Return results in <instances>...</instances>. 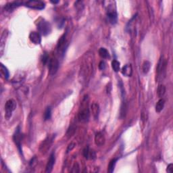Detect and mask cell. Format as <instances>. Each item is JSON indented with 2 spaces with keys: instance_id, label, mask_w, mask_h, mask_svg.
<instances>
[{
  "instance_id": "obj_1",
  "label": "cell",
  "mask_w": 173,
  "mask_h": 173,
  "mask_svg": "<svg viewBox=\"0 0 173 173\" xmlns=\"http://www.w3.org/2000/svg\"><path fill=\"white\" fill-rule=\"evenodd\" d=\"M93 72V59L91 56L87 55V58L84 59L80 70V76L83 82L88 81L89 78Z\"/></svg>"
},
{
  "instance_id": "obj_2",
  "label": "cell",
  "mask_w": 173,
  "mask_h": 173,
  "mask_svg": "<svg viewBox=\"0 0 173 173\" xmlns=\"http://www.w3.org/2000/svg\"><path fill=\"white\" fill-rule=\"evenodd\" d=\"M89 98L88 95H85L82 100L81 104L78 113V118L80 122H86L89 120L90 112L89 108Z\"/></svg>"
},
{
  "instance_id": "obj_3",
  "label": "cell",
  "mask_w": 173,
  "mask_h": 173,
  "mask_svg": "<svg viewBox=\"0 0 173 173\" xmlns=\"http://www.w3.org/2000/svg\"><path fill=\"white\" fill-rule=\"evenodd\" d=\"M166 65H167V61L164 58L163 56H162L159 61L158 64L156 68V73L158 76V80H162L164 79V78L166 76Z\"/></svg>"
},
{
  "instance_id": "obj_4",
  "label": "cell",
  "mask_w": 173,
  "mask_h": 173,
  "mask_svg": "<svg viewBox=\"0 0 173 173\" xmlns=\"http://www.w3.org/2000/svg\"><path fill=\"white\" fill-rule=\"evenodd\" d=\"M37 29L40 34L43 36L49 35L51 31V24L48 21H45L44 19H41L39 21L37 24Z\"/></svg>"
},
{
  "instance_id": "obj_5",
  "label": "cell",
  "mask_w": 173,
  "mask_h": 173,
  "mask_svg": "<svg viewBox=\"0 0 173 173\" xmlns=\"http://www.w3.org/2000/svg\"><path fill=\"white\" fill-rule=\"evenodd\" d=\"M16 102L13 99H10L6 102L5 105V117L6 118L9 119L12 116V112L16 108Z\"/></svg>"
},
{
  "instance_id": "obj_6",
  "label": "cell",
  "mask_w": 173,
  "mask_h": 173,
  "mask_svg": "<svg viewBox=\"0 0 173 173\" xmlns=\"http://www.w3.org/2000/svg\"><path fill=\"white\" fill-rule=\"evenodd\" d=\"M108 3L107 9V18L109 22L112 24H115L118 21V14L116 9H114L113 6H111Z\"/></svg>"
},
{
  "instance_id": "obj_7",
  "label": "cell",
  "mask_w": 173,
  "mask_h": 173,
  "mask_svg": "<svg viewBox=\"0 0 173 173\" xmlns=\"http://www.w3.org/2000/svg\"><path fill=\"white\" fill-rule=\"evenodd\" d=\"M54 137L55 136H53V135L51 136H48V137L43 141L39 147L40 152L43 153V154H46V153L48 151L49 148L51 147V145H52Z\"/></svg>"
},
{
  "instance_id": "obj_8",
  "label": "cell",
  "mask_w": 173,
  "mask_h": 173,
  "mask_svg": "<svg viewBox=\"0 0 173 173\" xmlns=\"http://www.w3.org/2000/svg\"><path fill=\"white\" fill-rule=\"evenodd\" d=\"M59 68V62L56 58H51L48 61L49 74L50 75H54L57 73Z\"/></svg>"
},
{
  "instance_id": "obj_9",
  "label": "cell",
  "mask_w": 173,
  "mask_h": 173,
  "mask_svg": "<svg viewBox=\"0 0 173 173\" xmlns=\"http://www.w3.org/2000/svg\"><path fill=\"white\" fill-rule=\"evenodd\" d=\"M24 6L26 7L34 9V10H41L45 8L46 4L44 2L41 1H35V0H30L24 2Z\"/></svg>"
},
{
  "instance_id": "obj_10",
  "label": "cell",
  "mask_w": 173,
  "mask_h": 173,
  "mask_svg": "<svg viewBox=\"0 0 173 173\" xmlns=\"http://www.w3.org/2000/svg\"><path fill=\"white\" fill-rule=\"evenodd\" d=\"M13 140L15 143L16 145L17 146L18 149H19L20 153L22 154V146H21V140H22V135L21 133V128L20 127H18V128L16 129V131L13 135Z\"/></svg>"
},
{
  "instance_id": "obj_11",
  "label": "cell",
  "mask_w": 173,
  "mask_h": 173,
  "mask_svg": "<svg viewBox=\"0 0 173 173\" xmlns=\"http://www.w3.org/2000/svg\"><path fill=\"white\" fill-rule=\"evenodd\" d=\"M29 39H30L31 42L36 45L40 44L41 42V34L39 33L35 32V31H33V32H31L30 33V35H29Z\"/></svg>"
},
{
  "instance_id": "obj_12",
  "label": "cell",
  "mask_w": 173,
  "mask_h": 173,
  "mask_svg": "<svg viewBox=\"0 0 173 173\" xmlns=\"http://www.w3.org/2000/svg\"><path fill=\"white\" fill-rule=\"evenodd\" d=\"M55 161H56L55 154L53 152V153H51L50 156H49L48 164H47V165H46V172L49 173L52 171L53 165H54V164H55Z\"/></svg>"
},
{
  "instance_id": "obj_13",
  "label": "cell",
  "mask_w": 173,
  "mask_h": 173,
  "mask_svg": "<svg viewBox=\"0 0 173 173\" xmlns=\"http://www.w3.org/2000/svg\"><path fill=\"white\" fill-rule=\"evenodd\" d=\"M95 143L98 146H102L104 145L105 142V139L104 134L101 132H98L95 136Z\"/></svg>"
},
{
  "instance_id": "obj_14",
  "label": "cell",
  "mask_w": 173,
  "mask_h": 173,
  "mask_svg": "<svg viewBox=\"0 0 173 173\" xmlns=\"http://www.w3.org/2000/svg\"><path fill=\"white\" fill-rule=\"evenodd\" d=\"M66 34L63 35L61 38H60L59 41H58V46H57V49L58 51H62V54H64V51H65V45H66Z\"/></svg>"
},
{
  "instance_id": "obj_15",
  "label": "cell",
  "mask_w": 173,
  "mask_h": 173,
  "mask_svg": "<svg viewBox=\"0 0 173 173\" xmlns=\"http://www.w3.org/2000/svg\"><path fill=\"white\" fill-rule=\"evenodd\" d=\"M83 156L86 159H95L96 157L95 152L89 149L88 146L83 150Z\"/></svg>"
},
{
  "instance_id": "obj_16",
  "label": "cell",
  "mask_w": 173,
  "mask_h": 173,
  "mask_svg": "<svg viewBox=\"0 0 173 173\" xmlns=\"http://www.w3.org/2000/svg\"><path fill=\"white\" fill-rule=\"evenodd\" d=\"M121 73L125 76H131L132 74V68L131 64H126L122 67Z\"/></svg>"
},
{
  "instance_id": "obj_17",
  "label": "cell",
  "mask_w": 173,
  "mask_h": 173,
  "mask_svg": "<svg viewBox=\"0 0 173 173\" xmlns=\"http://www.w3.org/2000/svg\"><path fill=\"white\" fill-rule=\"evenodd\" d=\"M22 4V2L21 1H16L14 2H12V3H9L6 6L5 9L7 11H9V12H11V11L14 10L18 6H21Z\"/></svg>"
},
{
  "instance_id": "obj_18",
  "label": "cell",
  "mask_w": 173,
  "mask_h": 173,
  "mask_svg": "<svg viewBox=\"0 0 173 173\" xmlns=\"http://www.w3.org/2000/svg\"><path fill=\"white\" fill-rule=\"evenodd\" d=\"M91 109L94 118L98 119L99 113H100V106H99V104H97V103H93L91 105Z\"/></svg>"
},
{
  "instance_id": "obj_19",
  "label": "cell",
  "mask_w": 173,
  "mask_h": 173,
  "mask_svg": "<svg viewBox=\"0 0 173 173\" xmlns=\"http://www.w3.org/2000/svg\"><path fill=\"white\" fill-rule=\"evenodd\" d=\"M164 104H165V101L164 99H160L158 101L157 104L156 105V112L159 113L162 111V110L164 108Z\"/></svg>"
},
{
  "instance_id": "obj_20",
  "label": "cell",
  "mask_w": 173,
  "mask_h": 173,
  "mask_svg": "<svg viewBox=\"0 0 173 173\" xmlns=\"http://www.w3.org/2000/svg\"><path fill=\"white\" fill-rule=\"evenodd\" d=\"M7 35H8L7 31H4L3 34L1 35V40H0V47H1V55H2V53H3L4 47H5L6 39V37H7Z\"/></svg>"
},
{
  "instance_id": "obj_21",
  "label": "cell",
  "mask_w": 173,
  "mask_h": 173,
  "mask_svg": "<svg viewBox=\"0 0 173 173\" xmlns=\"http://www.w3.org/2000/svg\"><path fill=\"white\" fill-rule=\"evenodd\" d=\"M99 55L101 58H104V59H106L110 57V53L108 51L104 48H102L99 49Z\"/></svg>"
},
{
  "instance_id": "obj_22",
  "label": "cell",
  "mask_w": 173,
  "mask_h": 173,
  "mask_svg": "<svg viewBox=\"0 0 173 173\" xmlns=\"http://www.w3.org/2000/svg\"><path fill=\"white\" fill-rule=\"evenodd\" d=\"M118 158H114L110 162L108 167V171L110 173H112L114 172V168H115V166H116V162L118 161Z\"/></svg>"
},
{
  "instance_id": "obj_23",
  "label": "cell",
  "mask_w": 173,
  "mask_h": 173,
  "mask_svg": "<svg viewBox=\"0 0 173 173\" xmlns=\"http://www.w3.org/2000/svg\"><path fill=\"white\" fill-rule=\"evenodd\" d=\"M0 71H1V75L4 76V78H5L6 79H8L9 76H10L9 70H8V68L2 64H1V66H0Z\"/></svg>"
},
{
  "instance_id": "obj_24",
  "label": "cell",
  "mask_w": 173,
  "mask_h": 173,
  "mask_svg": "<svg viewBox=\"0 0 173 173\" xmlns=\"http://www.w3.org/2000/svg\"><path fill=\"white\" fill-rule=\"evenodd\" d=\"M166 93V87L164 85H159L157 90V93L159 98H162Z\"/></svg>"
},
{
  "instance_id": "obj_25",
  "label": "cell",
  "mask_w": 173,
  "mask_h": 173,
  "mask_svg": "<svg viewBox=\"0 0 173 173\" xmlns=\"http://www.w3.org/2000/svg\"><path fill=\"white\" fill-rule=\"evenodd\" d=\"M150 67H151V63H150L149 61L146 60L144 62H143V66H142V70L143 73L144 74H147L149 73L150 70Z\"/></svg>"
},
{
  "instance_id": "obj_26",
  "label": "cell",
  "mask_w": 173,
  "mask_h": 173,
  "mask_svg": "<svg viewBox=\"0 0 173 173\" xmlns=\"http://www.w3.org/2000/svg\"><path fill=\"white\" fill-rule=\"evenodd\" d=\"M112 69L114 70V71L116 72V73H117V72L120 70V62L117 61L116 60H114L112 62Z\"/></svg>"
},
{
  "instance_id": "obj_27",
  "label": "cell",
  "mask_w": 173,
  "mask_h": 173,
  "mask_svg": "<svg viewBox=\"0 0 173 173\" xmlns=\"http://www.w3.org/2000/svg\"><path fill=\"white\" fill-rule=\"evenodd\" d=\"M51 107H48L45 111V114H44V118L46 120H49L51 118Z\"/></svg>"
},
{
  "instance_id": "obj_28",
  "label": "cell",
  "mask_w": 173,
  "mask_h": 173,
  "mask_svg": "<svg viewBox=\"0 0 173 173\" xmlns=\"http://www.w3.org/2000/svg\"><path fill=\"white\" fill-rule=\"evenodd\" d=\"M73 172H79V166L78 163H75L73 166V170H71Z\"/></svg>"
},
{
  "instance_id": "obj_29",
  "label": "cell",
  "mask_w": 173,
  "mask_h": 173,
  "mask_svg": "<svg viewBox=\"0 0 173 173\" xmlns=\"http://www.w3.org/2000/svg\"><path fill=\"white\" fill-rule=\"evenodd\" d=\"M75 128L73 127H71L68 129V132H67V135H68V137H71L74 133H75Z\"/></svg>"
},
{
  "instance_id": "obj_30",
  "label": "cell",
  "mask_w": 173,
  "mask_h": 173,
  "mask_svg": "<svg viewBox=\"0 0 173 173\" xmlns=\"http://www.w3.org/2000/svg\"><path fill=\"white\" fill-rule=\"evenodd\" d=\"M75 143H71L70 144H69V145L68 146V148H67V150H66L67 153L69 152L70 151H71L72 150H73V149H74V148H75Z\"/></svg>"
},
{
  "instance_id": "obj_31",
  "label": "cell",
  "mask_w": 173,
  "mask_h": 173,
  "mask_svg": "<svg viewBox=\"0 0 173 173\" xmlns=\"http://www.w3.org/2000/svg\"><path fill=\"white\" fill-rule=\"evenodd\" d=\"M166 171L169 173H172V172H173V164H170L167 166V169H166Z\"/></svg>"
},
{
  "instance_id": "obj_32",
  "label": "cell",
  "mask_w": 173,
  "mask_h": 173,
  "mask_svg": "<svg viewBox=\"0 0 173 173\" xmlns=\"http://www.w3.org/2000/svg\"><path fill=\"white\" fill-rule=\"evenodd\" d=\"M105 68V63L104 61H101L99 64V68L100 70H104Z\"/></svg>"
},
{
  "instance_id": "obj_33",
  "label": "cell",
  "mask_w": 173,
  "mask_h": 173,
  "mask_svg": "<svg viewBox=\"0 0 173 173\" xmlns=\"http://www.w3.org/2000/svg\"><path fill=\"white\" fill-rule=\"evenodd\" d=\"M49 60H48V56L47 54L43 55V64H46L47 62H48Z\"/></svg>"
},
{
  "instance_id": "obj_34",
  "label": "cell",
  "mask_w": 173,
  "mask_h": 173,
  "mask_svg": "<svg viewBox=\"0 0 173 173\" xmlns=\"http://www.w3.org/2000/svg\"><path fill=\"white\" fill-rule=\"evenodd\" d=\"M51 2L52 4H58V2H59V1H51Z\"/></svg>"
}]
</instances>
